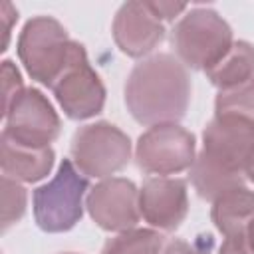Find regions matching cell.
<instances>
[{
    "label": "cell",
    "mask_w": 254,
    "mask_h": 254,
    "mask_svg": "<svg viewBox=\"0 0 254 254\" xmlns=\"http://www.w3.org/2000/svg\"><path fill=\"white\" fill-rule=\"evenodd\" d=\"M163 254H208V250L200 248L198 244H190L181 238H173L169 244H165Z\"/></svg>",
    "instance_id": "603a6c76"
},
{
    "label": "cell",
    "mask_w": 254,
    "mask_h": 254,
    "mask_svg": "<svg viewBox=\"0 0 254 254\" xmlns=\"http://www.w3.org/2000/svg\"><path fill=\"white\" fill-rule=\"evenodd\" d=\"M210 218L222 238L238 232L254 218V190L238 187L220 194L212 202Z\"/></svg>",
    "instance_id": "5bb4252c"
},
{
    "label": "cell",
    "mask_w": 254,
    "mask_h": 254,
    "mask_svg": "<svg viewBox=\"0 0 254 254\" xmlns=\"http://www.w3.org/2000/svg\"><path fill=\"white\" fill-rule=\"evenodd\" d=\"M62 254H77V252H62Z\"/></svg>",
    "instance_id": "d4e9b609"
},
{
    "label": "cell",
    "mask_w": 254,
    "mask_h": 254,
    "mask_svg": "<svg viewBox=\"0 0 254 254\" xmlns=\"http://www.w3.org/2000/svg\"><path fill=\"white\" fill-rule=\"evenodd\" d=\"M149 10L161 20V22H171L179 14H185L189 10L187 4H175V2H147Z\"/></svg>",
    "instance_id": "44dd1931"
},
{
    "label": "cell",
    "mask_w": 254,
    "mask_h": 254,
    "mask_svg": "<svg viewBox=\"0 0 254 254\" xmlns=\"http://www.w3.org/2000/svg\"><path fill=\"white\" fill-rule=\"evenodd\" d=\"M2 177H8L18 183H38L50 175L54 167V149L52 147H28L20 145L14 139L2 133Z\"/></svg>",
    "instance_id": "4fadbf2b"
},
{
    "label": "cell",
    "mask_w": 254,
    "mask_h": 254,
    "mask_svg": "<svg viewBox=\"0 0 254 254\" xmlns=\"http://www.w3.org/2000/svg\"><path fill=\"white\" fill-rule=\"evenodd\" d=\"M52 91L64 113L73 121H83L101 113L105 105V87L95 69L89 65L81 44L75 42L71 60L54 83Z\"/></svg>",
    "instance_id": "ba28073f"
},
{
    "label": "cell",
    "mask_w": 254,
    "mask_h": 254,
    "mask_svg": "<svg viewBox=\"0 0 254 254\" xmlns=\"http://www.w3.org/2000/svg\"><path fill=\"white\" fill-rule=\"evenodd\" d=\"M254 159V119L214 113L202 131V151L190 167V181L200 198L214 202L220 194L244 187Z\"/></svg>",
    "instance_id": "6da1fadb"
},
{
    "label": "cell",
    "mask_w": 254,
    "mask_h": 254,
    "mask_svg": "<svg viewBox=\"0 0 254 254\" xmlns=\"http://www.w3.org/2000/svg\"><path fill=\"white\" fill-rule=\"evenodd\" d=\"M24 83H22V75L18 71V67L14 65V62L4 60L2 62V113L8 111V107L14 103V99L24 91Z\"/></svg>",
    "instance_id": "ffe728a7"
},
{
    "label": "cell",
    "mask_w": 254,
    "mask_h": 254,
    "mask_svg": "<svg viewBox=\"0 0 254 254\" xmlns=\"http://www.w3.org/2000/svg\"><path fill=\"white\" fill-rule=\"evenodd\" d=\"M75 42L52 16L28 20L18 38V58L28 75L46 87H54L71 60Z\"/></svg>",
    "instance_id": "277c9868"
},
{
    "label": "cell",
    "mask_w": 254,
    "mask_h": 254,
    "mask_svg": "<svg viewBox=\"0 0 254 254\" xmlns=\"http://www.w3.org/2000/svg\"><path fill=\"white\" fill-rule=\"evenodd\" d=\"M206 77L220 91L254 79V46L242 40L234 42L230 52L212 69L206 71Z\"/></svg>",
    "instance_id": "9a60e30c"
},
{
    "label": "cell",
    "mask_w": 254,
    "mask_h": 254,
    "mask_svg": "<svg viewBox=\"0 0 254 254\" xmlns=\"http://www.w3.org/2000/svg\"><path fill=\"white\" fill-rule=\"evenodd\" d=\"M218 254H254V218L238 232L224 236Z\"/></svg>",
    "instance_id": "d6986e66"
},
{
    "label": "cell",
    "mask_w": 254,
    "mask_h": 254,
    "mask_svg": "<svg viewBox=\"0 0 254 254\" xmlns=\"http://www.w3.org/2000/svg\"><path fill=\"white\" fill-rule=\"evenodd\" d=\"M190 77L185 64L171 54H155L139 62L125 81V105L141 125L177 123L190 103Z\"/></svg>",
    "instance_id": "7a4b0ae2"
},
{
    "label": "cell",
    "mask_w": 254,
    "mask_h": 254,
    "mask_svg": "<svg viewBox=\"0 0 254 254\" xmlns=\"http://www.w3.org/2000/svg\"><path fill=\"white\" fill-rule=\"evenodd\" d=\"M85 208L91 220L107 232H125L141 220L139 189L123 177H109L89 189Z\"/></svg>",
    "instance_id": "30bf717a"
},
{
    "label": "cell",
    "mask_w": 254,
    "mask_h": 254,
    "mask_svg": "<svg viewBox=\"0 0 254 254\" xmlns=\"http://www.w3.org/2000/svg\"><path fill=\"white\" fill-rule=\"evenodd\" d=\"M214 113H236L254 119V79L238 87L218 91L214 101Z\"/></svg>",
    "instance_id": "e0dca14e"
},
{
    "label": "cell",
    "mask_w": 254,
    "mask_h": 254,
    "mask_svg": "<svg viewBox=\"0 0 254 254\" xmlns=\"http://www.w3.org/2000/svg\"><path fill=\"white\" fill-rule=\"evenodd\" d=\"M113 40L129 58L151 54L165 38L163 22L149 10L147 2H127L113 18Z\"/></svg>",
    "instance_id": "7c38bea8"
},
{
    "label": "cell",
    "mask_w": 254,
    "mask_h": 254,
    "mask_svg": "<svg viewBox=\"0 0 254 254\" xmlns=\"http://www.w3.org/2000/svg\"><path fill=\"white\" fill-rule=\"evenodd\" d=\"M87 192V177L81 175L69 159H64L54 179L32 192L38 228L50 234L71 230L83 216V198Z\"/></svg>",
    "instance_id": "5b68a950"
},
{
    "label": "cell",
    "mask_w": 254,
    "mask_h": 254,
    "mask_svg": "<svg viewBox=\"0 0 254 254\" xmlns=\"http://www.w3.org/2000/svg\"><path fill=\"white\" fill-rule=\"evenodd\" d=\"M171 44L185 67L208 71L234 46L232 28L212 8H189L171 30Z\"/></svg>",
    "instance_id": "3957f363"
},
{
    "label": "cell",
    "mask_w": 254,
    "mask_h": 254,
    "mask_svg": "<svg viewBox=\"0 0 254 254\" xmlns=\"http://www.w3.org/2000/svg\"><path fill=\"white\" fill-rule=\"evenodd\" d=\"M246 179L254 183V159L250 161V165H248V169H246Z\"/></svg>",
    "instance_id": "cb8c5ba5"
},
{
    "label": "cell",
    "mask_w": 254,
    "mask_h": 254,
    "mask_svg": "<svg viewBox=\"0 0 254 254\" xmlns=\"http://www.w3.org/2000/svg\"><path fill=\"white\" fill-rule=\"evenodd\" d=\"M165 238L155 228H129L109 238L99 254H163Z\"/></svg>",
    "instance_id": "2e32d148"
},
{
    "label": "cell",
    "mask_w": 254,
    "mask_h": 254,
    "mask_svg": "<svg viewBox=\"0 0 254 254\" xmlns=\"http://www.w3.org/2000/svg\"><path fill=\"white\" fill-rule=\"evenodd\" d=\"M28 192L22 183L2 177V230L6 232L12 224L20 222L26 214Z\"/></svg>",
    "instance_id": "ac0fdd59"
},
{
    "label": "cell",
    "mask_w": 254,
    "mask_h": 254,
    "mask_svg": "<svg viewBox=\"0 0 254 254\" xmlns=\"http://www.w3.org/2000/svg\"><path fill=\"white\" fill-rule=\"evenodd\" d=\"M2 133L28 147H50V143L58 139L62 129V121L56 109L52 107L48 97L34 87H26L8 107V111L2 113Z\"/></svg>",
    "instance_id": "9c48e42d"
},
{
    "label": "cell",
    "mask_w": 254,
    "mask_h": 254,
    "mask_svg": "<svg viewBox=\"0 0 254 254\" xmlns=\"http://www.w3.org/2000/svg\"><path fill=\"white\" fill-rule=\"evenodd\" d=\"M131 159L129 137L113 123L97 121L79 127L71 139V163L87 179H109Z\"/></svg>",
    "instance_id": "8992f818"
},
{
    "label": "cell",
    "mask_w": 254,
    "mask_h": 254,
    "mask_svg": "<svg viewBox=\"0 0 254 254\" xmlns=\"http://www.w3.org/2000/svg\"><path fill=\"white\" fill-rule=\"evenodd\" d=\"M139 208L155 230H177L189 212L187 181L177 177H151L139 189Z\"/></svg>",
    "instance_id": "8fae6325"
},
{
    "label": "cell",
    "mask_w": 254,
    "mask_h": 254,
    "mask_svg": "<svg viewBox=\"0 0 254 254\" xmlns=\"http://www.w3.org/2000/svg\"><path fill=\"white\" fill-rule=\"evenodd\" d=\"M0 20H2V26H4V42H2V52H4L8 48V42H10L12 26L18 20V10L10 2H2V6H0Z\"/></svg>",
    "instance_id": "7402d4cb"
},
{
    "label": "cell",
    "mask_w": 254,
    "mask_h": 254,
    "mask_svg": "<svg viewBox=\"0 0 254 254\" xmlns=\"http://www.w3.org/2000/svg\"><path fill=\"white\" fill-rule=\"evenodd\" d=\"M196 143L194 135L179 123L153 125L141 133L135 145L137 167L155 177L183 173L194 165Z\"/></svg>",
    "instance_id": "52a82bcc"
}]
</instances>
